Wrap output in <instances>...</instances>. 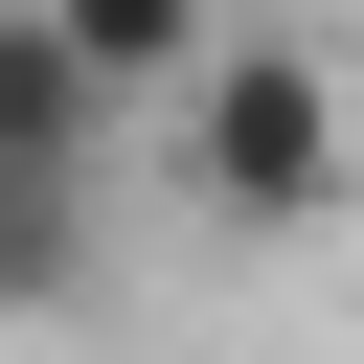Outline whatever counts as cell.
<instances>
[{"instance_id": "1", "label": "cell", "mask_w": 364, "mask_h": 364, "mask_svg": "<svg viewBox=\"0 0 364 364\" xmlns=\"http://www.w3.org/2000/svg\"><path fill=\"white\" fill-rule=\"evenodd\" d=\"M159 136H182V205H205V228H250V250H273V228H318V205L364 182V114H341V68H318V46H205V68L159 91Z\"/></svg>"}, {"instance_id": "2", "label": "cell", "mask_w": 364, "mask_h": 364, "mask_svg": "<svg viewBox=\"0 0 364 364\" xmlns=\"http://www.w3.org/2000/svg\"><path fill=\"white\" fill-rule=\"evenodd\" d=\"M46 46H68V68L114 91V114H136V91H182V68L228 46V23H205V0H46Z\"/></svg>"}, {"instance_id": "3", "label": "cell", "mask_w": 364, "mask_h": 364, "mask_svg": "<svg viewBox=\"0 0 364 364\" xmlns=\"http://www.w3.org/2000/svg\"><path fill=\"white\" fill-rule=\"evenodd\" d=\"M68 296H91V182L0 159V318H68Z\"/></svg>"}]
</instances>
